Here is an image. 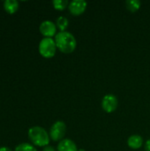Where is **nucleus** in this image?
<instances>
[{
  "label": "nucleus",
  "mask_w": 150,
  "mask_h": 151,
  "mask_svg": "<svg viewBox=\"0 0 150 151\" xmlns=\"http://www.w3.org/2000/svg\"><path fill=\"white\" fill-rule=\"evenodd\" d=\"M54 40L57 50L65 54L73 52L77 47L76 38L72 33L68 31L57 32Z\"/></svg>",
  "instance_id": "1"
},
{
  "label": "nucleus",
  "mask_w": 150,
  "mask_h": 151,
  "mask_svg": "<svg viewBox=\"0 0 150 151\" xmlns=\"http://www.w3.org/2000/svg\"><path fill=\"white\" fill-rule=\"evenodd\" d=\"M57 151H79L75 142L70 139H64L57 144Z\"/></svg>",
  "instance_id": "8"
},
{
  "label": "nucleus",
  "mask_w": 150,
  "mask_h": 151,
  "mask_svg": "<svg viewBox=\"0 0 150 151\" xmlns=\"http://www.w3.org/2000/svg\"><path fill=\"white\" fill-rule=\"evenodd\" d=\"M0 151H12L9 147H0Z\"/></svg>",
  "instance_id": "17"
},
{
  "label": "nucleus",
  "mask_w": 150,
  "mask_h": 151,
  "mask_svg": "<svg viewBox=\"0 0 150 151\" xmlns=\"http://www.w3.org/2000/svg\"><path fill=\"white\" fill-rule=\"evenodd\" d=\"M102 108L107 113H111L115 111L118 105V101L116 96L112 94L105 95L102 99Z\"/></svg>",
  "instance_id": "5"
},
{
  "label": "nucleus",
  "mask_w": 150,
  "mask_h": 151,
  "mask_svg": "<svg viewBox=\"0 0 150 151\" xmlns=\"http://www.w3.org/2000/svg\"><path fill=\"white\" fill-rule=\"evenodd\" d=\"M14 151H37L35 147L33 144L27 143V142H23L15 147Z\"/></svg>",
  "instance_id": "14"
},
{
  "label": "nucleus",
  "mask_w": 150,
  "mask_h": 151,
  "mask_svg": "<svg viewBox=\"0 0 150 151\" xmlns=\"http://www.w3.org/2000/svg\"><path fill=\"white\" fill-rule=\"evenodd\" d=\"M54 9L57 11H64L65 8H68L69 2L67 0H54L52 1Z\"/></svg>",
  "instance_id": "13"
},
{
  "label": "nucleus",
  "mask_w": 150,
  "mask_h": 151,
  "mask_svg": "<svg viewBox=\"0 0 150 151\" xmlns=\"http://www.w3.org/2000/svg\"><path fill=\"white\" fill-rule=\"evenodd\" d=\"M3 5L5 12L9 14H14L19 7V2L17 0H5Z\"/></svg>",
  "instance_id": "10"
},
{
  "label": "nucleus",
  "mask_w": 150,
  "mask_h": 151,
  "mask_svg": "<svg viewBox=\"0 0 150 151\" xmlns=\"http://www.w3.org/2000/svg\"><path fill=\"white\" fill-rule=\"evenodd\" d=\"M57 45L53 38L43 37L39 42L38 50L42 57L44 58H51L57 52Z\"/></svg>",
  "instance_id": "3"
},
{
  "label": "nucleus",
  "mask_w": 150,
  "mask_h": 151,
  "mask_svg": "<svg viewBox=\"0 0 150 151\" xmlns=\"http://www.w3.org/2000/svg\"><path fill=\"white\" fill-rule=\"evenodd\" d=\"M66 133V125L61 120H57L51 126L50 129V137L54 142H61Z\"/></svg>",
  "instance_id": "4"
},
{
  "label": "nucleus",
  "mask_w": 150,
  "mask_h": 151,
  "mask_svg": "<svg viewBox=\"0 0 150 151\" xmlns=\"http://www.w3.org/2000/svg\"><path fill=\"white\" fill-rule=\"evenodd\" d=\"M56 26L57 29L60 30V32L66 31V28L69 26V20L65 16H59L56 20Z\"/></svg>",
  "instance_id": "11"
},
{
  "label": "nucleus",
  "mask_w": 150,
  "mask_h": 151,
  "mask_svg": "<svg viewBox=\"0 0 150 151\" xmlns=\"http://www.w3.org/2000/svg\"><path fill=\"white\" fill-rule=\"evenodd\" d=\"M143 138L139 134H133L127 140V145L132 150H139L142 147Z\"/></svg>",
  "instance_id": "9"
},
{
  "label": "nucleus",
  "mask_w": 150,
  "mask_h": 151,
  "mask_svg": "<svg viewBox=\"0 0 150 151\" xmlns=\"http://www.w3.org/2000/svg\"><path fill=\"white\" fill-rule=\"evenodd\" d=\"M126 8L130 12H135L141 8V2L140 0H127L126 2Z\"/></svg>",
  "instance_id": "12"
},
{
  "label": "nucleus",
  "mask_w": 150,
  "mask_h": 151,
  "mask_svg": "<svg viewBox=\"0 0 150 151\" xmlns=\"http://www.w3.org/2000/svg\"><path fill=\"white\" fill-rule=\"evenodd\" d=\"M40 33L47 38H52L55 37L57 34V27L56 26V23H54L51 20H44L40 24L39 27Z\"/></svg>",
  "instance_id": "6"
},
{
  "label": "nucleus",
  "mask_w": 150,
  "mask_h": 151,
  "mask_svg": "<svg viewBox=\"0 0 150 151\" xmlns=\"http://www.w3.org/2000/svg\"><path fill=\"white\" fill-rule=\"evenodd\" d=\"M79 151H85V150H81V149H80V150H79Z\"/></svg>",
  "instance_id": "18"
},
{
  "label": "nucleus",
  "mask_w": 150,
  "mask_h": 151,
  "mask_svg": "<svg viewBox=\"0 0 150 151\" xmlns=\"http://www.w3.org/2000/svg\"><path fill=\"white\" fill-rule=\"evenodd\" d=\"M27 135L33 145L42 148L49 146L50 137L49 133L43 127L39 126L32 127L28 129Z\"/></svg>",
  "instance_id": "2"
},
{
  "label": "nucleus",
  "mask_w": 150,
  "mask_h": 151,
  "mask_svg": "<svg viewBox=\"0 0 150 151\" xmlns=\"http://www.w3.org/2000/svg\"><path fill=\"white\" fill-rule=\"evenodd\" d=\"M42 151H57L54 147H52V146H46V147H44L43 148V150Z\"/></svg>",
  "instance_id": "15"
},
{
  "label": "nucleus",
  "mask_w": 150,
  "mask_h": 151,
  "mask_svg": "<svg viewBox=\"0 0 150 151\" xmlns=\"http://www.w3.org/2000/svg\"><path fill=\"white\" fill-rule=\"evenodd\" d=\"M87 6L88 3L84 0H73L72 2H69L68 9L72 15L80 16L86 11Z\"/></svg>",
  "instance_id": "7"
},
{
  "label": "nucleus",
  "mask_w": 150,
  "mask_h": 151,
  "mask_svg": "<svg viewBox=\"0 0 150 151\" xmlns=\"http://www.w3.org/2000/svg\"><path fill=\"white\" fill-rule=\"evenodd\" d=\"M145 151H150V139H149L145 143Z\"/></svg>",
  "instance_id": "16"
}]
</instances>
